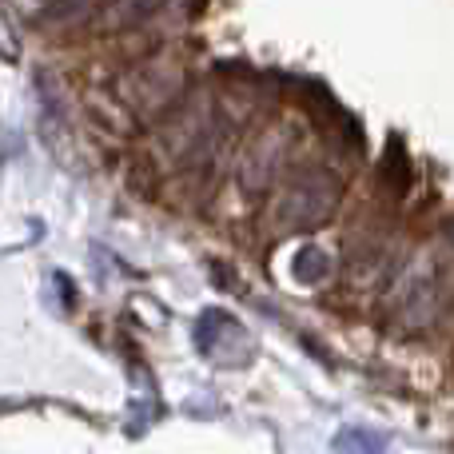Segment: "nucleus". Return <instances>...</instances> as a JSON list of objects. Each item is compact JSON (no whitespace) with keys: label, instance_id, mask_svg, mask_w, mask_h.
<instances>
[{"label":"nucleus","instance_id":"f257e3e1","mask_svg":"<svg viewBox=\"0 0 454 454\" xmlns=\"http://www.w3.org/2000/svg\"><path fill=\"white\" fill-rule=\"evenodd\" d=\"M454 303V259L447 251H419L395 279V311L407 327H431Z\"/></svg>","mask_w":454,"mask_h":454},{"label":"nucleus","instance_id":"f03ea898","mask_svg":"<svg viewBox=\"0 0 454 454\" xmlns=\"http://www.w3.org/2000/svg\"><path fill=\"white\" fill-rule=\"evenodd\" d=\"M339 196H343V188H339V180L331 172H323V168L299 172L283 188V196L275 200V223L283 231H315V227H323L335 215Z\"/></svg>","mask_w":454,"mask_h":454},{"label":"nucleus","instance_id":"7ed1b4c3","mask_svg":"<svg viewBox=\"0 0 454 454\" xmlns=\"http://www.w3.org/2000/svg\"><path fill=\"white\" fill-rule=\"evenodd\" d=\"M283 172V136L267 132L251 144L247 160H243V188L247 192H267Z\"/></svg>","mask_w":454,"mask_h":454}]
</instances>
